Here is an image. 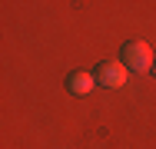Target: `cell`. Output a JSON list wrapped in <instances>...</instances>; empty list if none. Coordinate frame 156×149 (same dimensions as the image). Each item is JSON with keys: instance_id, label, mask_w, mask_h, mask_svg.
Here are the masks:
<instances>
[{"instance_id": "1", "label": "cell", "mask_w": 156, "mask_h": 149, "mask_svg": "<svg viewBox=\"0 0 156 149\" xmlns=\"http://www.w3.org/2000/svg\"><path fill=\"white\" fill-rule=\"evenodd\" d=\"M120 60H123V66L129 73H146V70H153V50L143 43V40H126L123 47H120Z\"/></svg>"}, {"instance_id": "3", "label": "cell", "mask_w": 156, "mask_h": 149, "mask_svg": "<svg viewBox=\"0 0 156 149\" xmlns=\"http://www.w3.org/2000/svg\"><path fill=\"white\" fill-rule=\"evenodd\" d=\"M93 86H96V76H93V73H87V70H76V73L66 76V89L76 93V96H87Z\"/></svg>"}, {"instance_id": "4", "label": "cell", "mask_w": 156, "mask_h": 149, "mask_svg": "<svg viewBox=\"0 0 156 149\" xmlns=\"http://www.w3.org/2000/svg\"><path fill=\"white\" fill-rule=\"evenodd\" d=\"M153 76H156V60H153Z\"/></svg>"}, {"instance_id": "2", "label": "cell", "mask_w": 156, "mask_h": 149, "mask_svg": "<svg viewBox=\"0 0 156 149\" xmlns=\"http://www.w3.org/2000/svg\"><path fill=\"white\" fill-rule=\"evenodd\" d=\"M96 80H100V86H106V89H120V86L126 83V66H123V60L100 63V70H96Z\"/></svg>"}]
</instances>
